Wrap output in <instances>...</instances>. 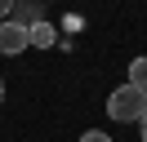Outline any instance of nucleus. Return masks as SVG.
I'll list each match as a JSON object with an SVG mask.
<instances>
[{
    "label": "nucleus",
    "mask_w": 147,
    "mask_h": 142,
    "mask_svg": "<svg viewBox=\"0 0 147 142\" xmlns=\"http://www.w3.org/2000/svg\"><path fill=\"white\" fill-rule=\"evenodd\" d=\"M147 111V89H138V84H120V89H111V98H107V115L116 124H138V115Z\"/></svg>",
    "instance_id": "nucleus-1"
},
{
    "label": "nucleus",
    "mask_w": 147,
    "mask_h": 142,
    "mask_svg": "<svg viewBox=\"0 0 147 142\" xmlns=\"http://www.w3.org/2000/svg\"><path fill=\"white\" fill-rule=\"evenodd\" d=\"M31 49V27L22 22H0V53L5 58H18V53Z\"/></svg>",
    "instance_id": "nucleus-2"
},
{
    "label": "nucleus",
    "mask_w": 147,
    "mask_h": 142,
    "mask_svg": "<svg viewBox=\"0 0 147 142\" xmlns=\"http://www.w3.org/2000/svg\"><path fill=\"white\" fill-rule=\"evenodd\" d=\"M54 40H58V31H54V27L45 22V18H40V22L31 27V44H36V49H49V44H54Z\"/></svg>",
    "instance_id": "nucleus-3"
},
{
    "label": "nucleus",
    "mask_w": 147,
    "mask_h": 142,
    "mask_svg": "<svg viewBox=\"0 0 147 142\" xmlns=\"http://www.w3.org/2000/svg\"><path fill=\"white\" fill-rule=\"evenodd\" d=\"M13 9H18L13 22H22V27H36L40 22V5H36V0H31V5H18V0H13Z\"/></svg>",
    "instance_id": "nucleus-4"
},
{
    "label": "nucleus",
    "mask_w": 147,
    "mask_h": 142,
    "mask_svg": "<svg viewBox=\"0 0 147 142\" xmlns=\"http://www.w3.org/2000/svg\"><path fill=\"white\" fill-rule=\"evenodd\" d=\"M129 84L147 89V58H134V62H129Z\"/></svg>",
    "instance_id": "nucleus-5"
},
{
    "label": "nucleus",
    "mask_w": 147,
    "mask_h": 142,
    "mask_svg": "<svg viewBox=\"0 0 147 142\" xmlns=\"http://www.w3.org/2000/svg\"><path fill=\"white\" fill-rule=\"evenodd\" d=\"M80 142H111V138H107L102 129H85V133H80Z\"/></svg>",
    "instance_id": "nucleus-6"
},
{
    "label": "nucleus",
    "mask_w": 147,
    "mask_h": 142,
    "mask_svg": "<svg viewBox=\"0 0 147 142\" xmlns=\"http://www.w3.org/2000/svg\"><path fill=\"white\" fill-rule=\"evenodd\" d=\"M5 13H13V0H0V22H5Z\"/></svg>",
    "instance_id": "nucleus-7"
},
{
    "label": "nucleus",
    "mask_w": 147,
    "mask_h": 142,
    "mask_svg": "<svg viewBox=\"0 0 147 142\" xmlns=\"http://www.w3.org/2000/svg\"><path fill=\"white\" fill-rule=\"evenodd\" d=\"M138 133H143V142H147V111L138 115Z\"/></svg>",
    "instance_id": "nucleus-8"
},
{
    "label": "nucleus",
    "mask_w": 147,
    "mask_h": 142,
    "mask_svg": "<svg viewBox=\"0 0 147 142\" xmlns=\"http://www.w3.org/2000/svg\"><path fill=\"white\" fill-rule=\"evenodd\" d=\"M0 102H5V80H0Z\"/></svg>",
    "instance_id": "nucleus-9"
}]
</instances>
